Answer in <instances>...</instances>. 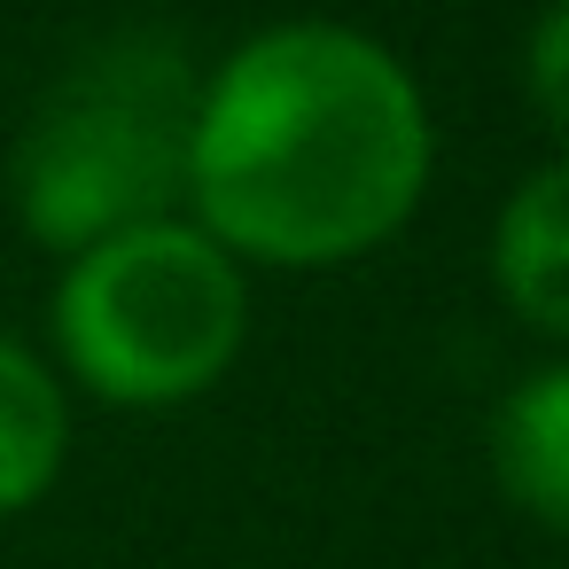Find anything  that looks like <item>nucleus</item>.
<instances>
[{
    "instance_id": "4",
    "label": "nucleus",
    "mask_w": 569,
    "mask_h": 569,
    "mask_svg": "<svg viewBox=\"0 0 569 569\" xmlns=\"http://www.w3.org/2000/svg\"><path fill=\"white\" fill-rule=\"evenodd\" d=\"M491 289L522 328L569 343V157L538 164L499 203V219H491Z\"/></svg>"
},
{
    "instance_id": "3",
    "label": "nucleus",
    "mask_w": 569,
    "mask_h": 569,
    "mask_svg": "<svg viewBox=\"0 0 569 569\" xmlns=\"http://www.w3.org/2000/svg\"><path fill=\"white\" fill-rule=\"evenodd\" d=\"M56 375L102 406L157 413L227 382L250 336V273L196 227L149 219L79 258H63L48 289Z\"/></svg>"
},
{
    "instance_id": "2",
    "label": "nucleus",
    "mask_w": 569,
    "mask_h": 569,
    "mask_svg": "<svg viewBox=\"0 0 569 569\" xmlns=\"http://www.w3.org/2000/svg\"><path fill=\"white\" fill-rule=\"evenodd\" d=\"M203 102V63L172 24H118L71 56L40 94L9 157L17 227L79 258L126 227L172 219L188 180V126Z\"/></svg>"
},
{
    "instance_id": "1",
    "label": "nucleus",
    "mask_w": 569,
    "mask_h": 569,
    "mask_svg": "<svg viewBox=\"0 0 569 569\" xmlns=\"http://www.w3.org/2000/svg\"><path fill=\"white\" fill-rule=\"evenodd\" d=\"M429 172L437 126L398 48L289 17L203 71L180 203L234 266L320 273L382 250L421 211Z\"/></svg>"
},
{
    "instance_id": "7",
    "label": "nucleus",
    "mask_w": 569,
    "mask_h": 569,
    "mask_svg": "<svg viewBox=\"0 0 569 569\" xmlns=\"http://www.w3.org/2000/svg\"><path fill=\"white\" fill-rule=\"evenodd\" d=\"M522 94L569 141V0H546L538 24H530V40H522Z\"/></svg>"
},
{
    "instance_id": "5",
    "label": "nucleus",
    "mask_w": 569,
    "mask_h": 569,
    "mask_svg": "<svg viewBox=\"0 0 569 569\" xmlns=\"http://www.w3.org/2000/svg\"><path fill=\"white\" fill-rule=\"evenodd\" d=\"M71 460V382L0 328V522L32 515Z\"/></svg>"
},
{
    "instance_id": "6",
    "label": "nucleus",
    "mask_w": 569,
    "mask_h": 569,
    "mask_svg": "<svg viewBox=\"0 0 569 569\" xmlns=\"http://www.w3.org/2000/svg\"><path fill=\"white\" fill-rule=\"evenodd\" d=\"M491 468H499V491L530 522L569 530V359H546L538 375H522L499 398Z\"/></svg>"
}]
</instances>
